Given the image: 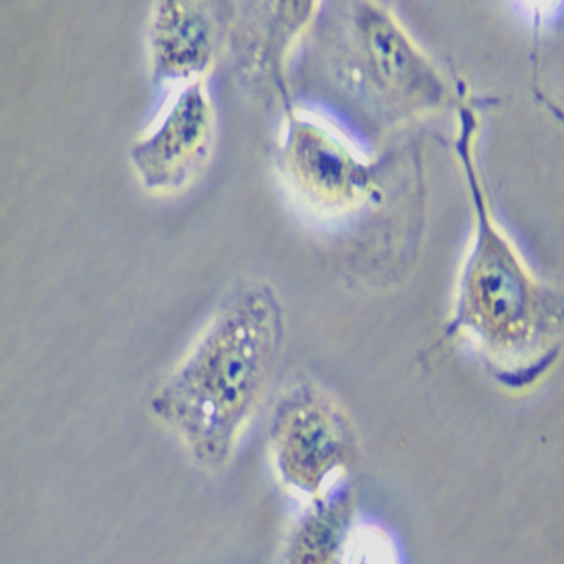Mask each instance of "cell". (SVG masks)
<instances>
[{
    "instance_id": "obj_4",
    "label": "cell",
    "mask_w": 564,
    "mask_h": 564,
    "mask_svg": "<svg viewBox=\"0 0 564 564\" xmlns=\"http://www.w3.org/2000/svg\"><path fill=\"white\" fill-rule=\"evenodd\" d=\"M339 28V80L381 127L392 130L454 110L464 82L444 74L389 6L349 2Z\"/></svg>"
},
{
    "instance_id": "obj_3",
    "label": "cell",
    "mask_w": 564,
    "mask_h": 564,
    "mask_svg": "<svg viewBox=\"0 0 564 564\" xmlns=\"http://www.w3.org/2000/svg\"><path fill=\"white\" fill-rule=\"evenodd\" d=\"M279 170L296 199L332 219L391 213L424 224V174L414 148L384 160L368 156L332 121L289 104Z\"/></svg>"
},
{
    "instance_id": "obj_6",
    "label": "cell",
    "mask_w": 564,
    "mask_h": 564,
    "mask_svg": "<svg viewBox=\"0 0 564 564\" xmlns=\"http://www.w3.org/2000/svg\"><path fill=\"white\" fill-rule=\"evenodd\" d=\"M217 117L207 82L177 88L130 148L131 167L151 194L184 189L213 156Z\"/></svg>"
},
{
    "instance_id": "obj_5",
    "label": "cell",
    "mask_w": 564,
    "mask_h": 564,
    "mask_svg": "<svg viewBox=\"0 0 564 564\" xmlns=\"http://www.w3.org/2000/svg\"><path fill=\"white\" fill-rule=\"evenodd\" d=\"M267 442L276 480L302 503L348 480L358 457L348 412L308 378L290 382L276 399Z\"/></svg>"
},
{
    "instance_id": "obj_8",
    "label": "cell",
    "mask_w": 564,
    "mask_h": 564,
    "mask_svg": "<svg viewBox=\"0 0 564 564\" xmlns=\"http://www.w3.org/2000/svg\"><path fill=\"white\" fill-rule=\"evenodd\" d=\"M356 495L348 480L303 503L282 546V564H343L355 533Z\"/></svg>"
},
{
    "instance_id": "obj_7",
    "label": "cell",
    "mask_w": 564,
    "mask_h": 564,
    "mask_svg": "<svg viewBox=\"0 0 564 564\" xmlns=\"http://www.w3.org/2000/svg\"><path fill=\"white\" fill-rule=\"evenodd\" d=\"M223 42L219 6L204 0H158L147 21L151 80L174 90L206 80Z\"/></svg>"
},
{
    "instance_id": "obj_2",
    "label": "cell",
    "mask_w": 564,
    "mask_h": 564,
    "mask_svg": "<svg viewBox=\"0 0 564 564\" xmlns=\"http://www.w3.org/2000/svg\"><path fill=\"white\" fill-rule=\"evenodd\" d=\"M286 335L282 296L267 280L237 282L150 398V414L196 467H229L272 382Z\"/></svg>"
},
{
    "instance_id": "obj_10",
    "label": "cell",
    "mask_w": 564,
    "mask_h": 564,
    "mask_svg": "<svg viewBox=\"0 0 564 564\" xmlns=\"http://www.w3.org/2000/svg\"><path fill=\"white\" fill-rule=\"evenodd\" d=\"M547 107H550V110L553 111V113L556 115V117L560 118V120L564 123L563 107H560V105L550 104V101H547Z\"/></svg>"
},
{
    "instance_id": "obj_1",
    "label": "cell",
    "mask_w": 564,
    "mask_h": 564,
    "mask_svg": "<svg viewBox=\"0 0 564 564\" xmlns=\"http://www.w3.org/2000/svg\"><path fill=\"white\" fill-rule=\"evenodd\" d=\"M480 133V104L464 82L452 150L471 226L442 338L465 343L500 388L524 392L563 356L564 289L534 272L498 220L478 154Z\"/></svg>"
},
{
    "instance_id": "obj_9",
    "label": "cell",
    "mask_w": 564,
    "mask_h": 564,
    "mask_svg": "<svg viewBox=\"0 0 564 564\" xmlns=\"http://www.w3.org/2000/svg\"><path fill=\"white\" fill-rule=\"evenodd\" d=\"M319 8V2H270L256 4L257 12L249 18L259 28L247 32L243 39L249 67L256 74L265 75L267 84L282 91L286 104H290L283 80L286 57L313 24Z\"/></svg>"
}]
</instances>
